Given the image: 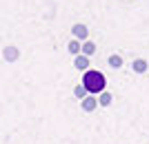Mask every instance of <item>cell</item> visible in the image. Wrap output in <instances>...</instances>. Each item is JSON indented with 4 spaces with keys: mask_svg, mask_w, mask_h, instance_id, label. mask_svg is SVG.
Returning <instances> with one entry per match:
<instances>
[{
    "mask_svg": "<svg viewBox=\"0 0 149 144\" xmlns=\"http://www.w3.org/2000/svg\"><path fill=\"white\" fill-rule=\"evenodd\" d=\"M82 84H85V89H87L91 95L96 93H102L105 91V75L100 73V71H85V78H82Z\"/></svg>",
    "mask_w": 149,
    "mask_h": 144,
    "instance_id": "6da1fadb",
    "label": "cell"
},
{
    "mask_svg": "<svg viewBox=\"0 0 149 144\" xmlns=\"http://www.w3.org/2000/svg\"><path fill=\"white\" fill-rule=\"evenodd\" d=\"M80 104H82V111H87V113H91L93 109L98 107V98H96V95H87V98H85V100H82Z\"/></svg>",
    "mask_w": 149,
    "mask_h": 144,
    "instance_id": "7a4b0ae2",
    "label": "cell"
},
{
    "mask_svg": "<svg viewBox=\"0 0 149 144\" xmlns=\"http://www.w3.org/2000/svg\"><path fill=\"white\" fill-rule=\"evenodd\" d=\"M76 69H80V71H87V67H89V58L87 56H76Z\"/></svg>",
    "mask_w": 149,
    "mask_h": 144,
    "instance_id": "3957f363",
    "label": "cell"
},
{
    "mask_svg": "<svg viewBox=\"0 0 149 144\" xmlns=\"http://www.w3.org/2000/svg\"><path fill=\"white\" fill-rule=\"evenodd\" d=\"M131 69L136 71V73H145V71L149 69V62H145V60H134V64H131Z\"/></svg>",
    "mask_w": 149,
    "mask_h": 144,
    "instance_id": "277c9868",
    "label": "cell"
},
{
    "mask_svg": "<svg viewBox=\"0 0 149 144\" xmlns=\"http://www.w3.org/2000/svg\"><path fill=\"white\" fill-rule=\"evenodd\" d=\"M74 36L80 38V40H87V27L85 25H76L74 27Z\"/></svg>",
    "mask_w": 149,
    "mask_h": 144,
    "instance_id": "5b68a950",
    "label": "cell"
},
{
    "mask_svg": "<svg viewBox=\"0 0 149 144\" xmlns=\"http://www.w3.org/2000/svg\"><path fill=\"white\" fill-rule=\"evenodd\" d=\"M111 100H113V98H111L109 93H105V91L98 95V104H100V107H109V104H111Z\"/></svg>",
    "mask_w": 149,
    "mask_h": 144,
    "instance_id": "8992f818",
    "label": "cell"
},
{
    "mask_svg": "<svg viewBox=\"0 0 149 144\" xmlns=\"http://www.w3.org/2000/svg\"><path fill=\"white\" fill-rule=\"evenodd\" d=\"M74 93H76V98H78V100H85V98H87V89H85V84H78V87L74 89Z\"/></svg>",
    "mask_w": 149,
    "mask_h": 144,
    "instance_id": "52a82bcc",
    "label": "cell"
},
{
    "mask_svg": "<svg viewBox=\"0 0 149 144\" xmlns=\"http://www.w3.org/2000/svg\"><path fill=\"white\" fill-rule=\"evenodd\" d=\"M109 67L120 69V67H123V58H120V56H109Z\"/></svg>",
    "mask_w": 149,
    "mask_h": 144,
    "instance_id": "ba28073f",
    "label": "cell"
},
{
    "mask_svg": "<svg viewBox=\"0 0 149 144\" xmlns=\"http://www.w3.org/2000/svg\"><path fill=\"white\" fill-rule=\"evenodd\" d=\"M93 51H96V44H91V42H85V47H82V56H91Z\"/></svg>",
    "mask_w": 149,
    "mask_h": 144,
    "instance_id": "9c48e42d",
    "label": "cell"
},
{
    "mask_svg": "<svg viewBox=\"0 0 149 144\" xmlns=\"http://www.w3.org/2000/svg\"><path fill=\"white\" fill-rule=\"evenodd\" d=\"M69 51H71V53H76V56H80V42H78V40L69 42Z\"/></svg>",
    "mask_w": 149,
    "mask_h": 144,
    "instance_id": "30bf717a",
    "label": "cell"
},
{
    "mask_svg": "<svg viewBox=\"0 0 149 144\" xmlns=\"http://www.w3.org/2000/svg\"><path fill=\"white\" fill-rule=\"evenodd\" d=\"M5 56H7V58H16V51H13V49H7Z\"/></svg>",
    "mask_w": 149,
    "mask_h": 144,
    "instance_id": "8fae6325",
    "label": "cell"
}]
</instances>
